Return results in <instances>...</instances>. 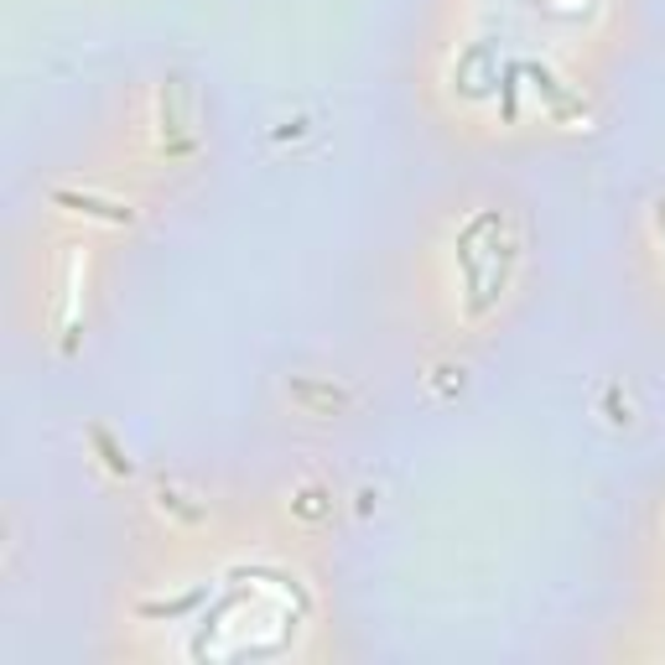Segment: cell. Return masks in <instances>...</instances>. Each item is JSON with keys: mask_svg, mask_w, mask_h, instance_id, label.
Listing matches in <instances>:
<instances>
[{"mask_svg": "<svg viewBox=\"0 0 665 665\" xmlns=\"http://www.w3.org/2000/svg\"><path fill=\"white\" fill-rule=\"evenodd\" d=\"M655 224H661V235H665V209H661V214H655Z\"/></svg>", "mask_w": 665, "mask_h": 665, "instance_id": "cell-2", "label": "cell"}, {"mask_svg": "<svg viewBox=\"0 0 665 665\" xmlns=\"http://www.w3.org/2000/svg\"><path fill=\"white\" fill-rule=\"evenodd\" d=\"M58 203H78L84 214H99V218H110V224H125V218H130V209H115V203H95V198H73V192H58Z\"/></svg>", "mask_w": 665, "mask_h": 665, "instance_id": "cell-1", "label": "cell"}]
</instances>
